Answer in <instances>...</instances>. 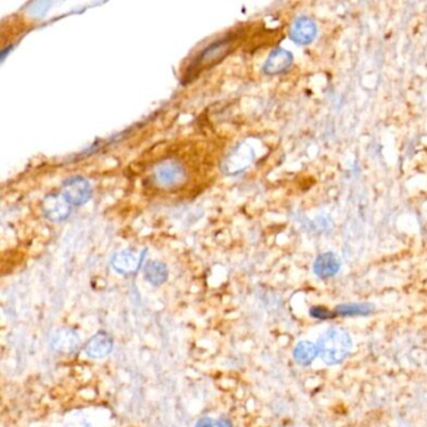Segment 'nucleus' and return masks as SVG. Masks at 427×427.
<instances>
[{
    "label": "nucleus",
    "mask_w": 427,
    "mask_h": 427,
    "mask_svg": "<svg viewBox=\"0 0 427 427\" xmlns=\"http://www.w3.org/2000/svg\"><path fill=\"white\" fill-rule=\"evenodd\" d=\"M144 276H146L147 281L151 282L154 286H159L167 281L168 269L162 262L153 261L144 267Z\"/></svg>",
    "instance_id": "obj_13"
},
{
    "label": "nucleus",
    "mask_w": 427,
    "mask_h": 427,
    "mask_svg": "<svg viewBox=\"0 0 427 427\" xmlns=\"http://www.w3.org/2000/svg\"><path fill=\"white\" fill-rule=\"evenodd\" d=\"M232 41H233V36H229L219 41H213L211 46L205 48L199 53L198 57L194 59L192 65L188 68L186 79L191 81V79H194V76H198L201 72L219 63L224 57H227L231 53Z\"/></svg>",
    "instance_id": "obj_2"
},
{
    "label": "nucleus",
    "mask_w": 427,
    "mask_h": 427,
    "mask_svg": "<svg viewBox=\"0 0 427 427\" xmlns=\"http://www.w3.org/2000/svg\"><path fill=\"white\" fill-rule=\"evenodd\" d=\"M339 269H341V261L332 252L322 253L313 264V272L320 278L334 277L339 272Z\"/></svg>",
    "instance_id": "obj_9"
},
{
    "label": "nucleus",
    "mask_w": 427,
    "mask_h": 427,
    "mask_svg": "<svg viewBox=\"0 0 427 427\" xmlns=\"http://www.w3.org/2000/svg\"><path fill=\"white\" fill-rule=\"evenodd\" d=\"M311 317H313V318H317V320H322V321H325V320H332L334 317H337V315L334 312H331V311L326 309V307H323V306H315V307H312L310 310Z\"/></svg>",
    "instance_id": "obj_14"
},
{
    "label": "nucleus",
    "mask_w": 427,
    "mask_h": 427,
    "mask_svg": "<svg viewBox=\"0 0 427 427\" xmlns=\"http://www.w3.org/2000/svg\"><path fill=\"white\" fill-rule=\"evenodd\" d=\"M352 339L348 332L341 328H331L322 334L317 342L318 355L327 365L341 363L351 351Z\"/></svg>",
    "instance_id": "obj_1"
},
{
    "label": "nucleus",
    "mask_w": 427,
    "mask_h": 427,
    "mask_svg": "<svg viewBox=\"0 0 427 427\" xmlns=\"http://www.w3.org/2000/svg\"><path fill=\"white\" fill-rule=\"evenodd\" d=\"M196 427H231V423L227 420H213L210 417H205L199 420Z\"/></svg>",
    "instance_id": "obj_15"
},
{
    "label": "nucleus",
    "mask_w": 427,
    "mask_h": 427,
    "mask_svg": "<svg viewBox=\"0 0 427 427\" xmlns=\"http://www.w3.org/2000/svg\"><path fill=\"white\" fill-rule=\"evenodd\" d=\"M144 255H146V251H143L142 253H135V251H129V250L118 252L114 255V257L111 258V266L118 273H122V275L135 273L141 269Z\"/></svg>",
    "instance_id": "obj_5"
},
{
    "label": "nucleus",
    "mask_w": 427,
    "mask_h": 427,
    "mask_svg": "<svg viewBox=\"0 0 427 427\" xmlns=\"http://www.w3.org/2000/svg\"><path fill=\"white\" fill-rule=\"evenodd\" d=\"M41 210L44 216L53 222H62L71 216L72 205L67 201L63 194H48L43 199Z\"/></svg>",
    "instance_id": "obj_4"
},
{
    "label": "nucleus",
    "mask_w": 427,
    "mask_h": 427,
    "mask_svg": "<svg viewBox=\"0 0 427 427\" xmlns=\"http://www.w3.org/2000/svg\"><path fill=\"white\" fill-rule=\"evenodd\" d=\"M57 339H59V342L58 344H57V346L58 345H62V344H63V342H65V337H63V336H57ZM72 344H73V342H72L71 341V344H68V345H67V347H68V350H73V348H76V346L74 345H72Z\"/></svg>",
    "instance_id": "obj_16"
},
{
    "label": "nucleus",
    "mask_w": 427,
    "mask_h": 427,
    "mask_svg": "<svg viewBox=\"0 0 427 427\" xmlns=\"http://www.w3.org/2000/svg\"><path fill=\"white\" fill-rule=\"evenodd\" d=\"M63 196L72 205H83L92 197V187L86 178L76 176L63 183Z\"/></svg>",
    "instance_id": "obj_3"
},
{
    "label": "nucleus",
    "mask_w": 427,
    "mask_h": 427,
    "mask_svg": "<svg viewBox=\"0 0 427 427\" xmlns=\"http://www.w3.org/2000/svg\"><path fill=\"white\" fill-rule=\"evenodd\" d=\"M183 176L184 172L182 170L181 164L173 161H167L161 164L154 173L156 181L163 187H170L179 183L183 179Z\"/></svg>",
    "instance_id": "obj_8"
},
{
    "label": "nucleus",
    "mask_w": 427,
    "mask_h": 427,
    "mask_svg": "<svg viewBox=\"0 0 427 427\" xmlns=\"http://www.w3.org/2000/svg\"><path fill=\"white\" fill-rule=\"evenodd\" d=\"M317 25L313 20L307 17H299L293 22L290 29V38L296 44L306 46L316 38Z\"/></svg>",
    "instance_id": "obj_6"
},
{
    "label": "nucleus",
    "mask_w": 427,
    "mask_h": 427,
    "mask_svg": "<svg viewBox=\"0 0 427 427\" xmlns=\"http://www.w3.org/2000/svg\"><path fill=\"white\" fill-rule=\"evenodd\" d=\"M293 63V55L286 49L276 48L272 53L269 54V58L264 65V71L266 74L275 76L283 72L288 71Z\"/></svg>",
    "instance_id": "obj_7"
},
{
    "label": "nucleus",
    "mask_w": 427,
    "mask_h": 427,
    "mask_svg": "<svg viewBox=\"0 0 427 427\" xmlns=\"http://www.w3.org/2000/svg\"><path fill=\"white\" fill-rule=\"evenodd\" d=\"M318 355L317 345L312 344L310 341H301L297 344L293 350V357L294 360L304 366H309L313 362V360Z\"/></svg>",
    "instance_id": "obj_11"
},
{
    "label": "nucleus",
    "mask_w": 427,
    "mask_h": 427,
    "mask_svg": "<svg viewBox=\"0 0 427 427\" xmlns=\"http://www.w3.org/2000/svg\"><path fill=\"white\" fill-rule=\"evenodd\" d=\"M113 348V341L108 334L100 332L90 339L86 347L87 355L93 358H103L111 353Z\"/></svg>",
    "instance_id": "obj_10"
},
{
    "label": "nucleus",
    "mask_w": 427,
    "mask_h": 427,
    "mask_svg": "<svg viewBox=\"0 0 427 427\" xmlns=\"http://www.w3.org/2000/svg\"><path fill=\"white\" fill-rule=\"evenodd\" d=\"M374 311L372 304H339L334 309L337 316H369Z\"/></svg>",
    "instance_id": "obj_12"
}]
</instances>
